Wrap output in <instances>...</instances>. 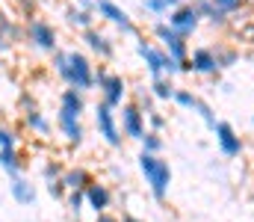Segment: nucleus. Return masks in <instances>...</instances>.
I'll use <instances>...</instances> for the list:
<instances>
[{"mask_svg": "<svg viewBox=\"0 0 254 222\" xmlns=\"http://www.w3.org/2000/svg\"><path fill=\"white\" fill-rule=\"evenodd\" d=\"M139 169L145 175V184L151 190V196L157 202H163L169 196V187H172V166L169 160H163L160 154H139Z\"/></svg>", "mask_w": 254, "mask_h": 222, "instance_id": "1", "label": "nucleus"}, {"mask_svg": "<svg viewBox=\"0 0 254 222\" xmlns=\"http://www.w3.org/2000/svg\"><path fill=\"white\" fill-rule=\"evenodd\" d=\"M65 83L71 89H77V92H86V89L95 86V69H92V63H89L86 54L68 51V80Z\"/></svg>", "mask_w": 254, "mask_h": 222, "instance_id": "2", "label": "nucleus"}, {"mask_svg": "<svg viewBox=\"0 0 254 222\" xmlns=\"http://www.w3.org/2000/svg\"><path fill=\"white\" fill-rule=\"evenodd\" d=\"M136 51H139V57L145 60V66H148V72H151V77H154V80H160L166 72L175 74L178 69H181V63H175L166 51H157V48H154V45H148L145 39L136 45Z\"/></svg>", "mask_w": 254, "mask_h": 222, "instance_id": "3", "label": "nucleus"}, {"mask_svg": "<svg viewBox=\"0 0 254 222\" xmlns=\"http://www.w3.org/2000/svg\"><path fill=\"white\" fill-rule=\"evenodd\" d=\"M95 83H98V89H101V101L107 104V107H122V101H125V77L122 74H110V72H95Z\"/></svg>", "mask_w": 254, "mask_h": 222, "instance_id": "4", "label": "nucleus"}, {"mask_svg": "<svg viewBox=\"0 0 254 222\" xmlns=\"http://www.w3.org/2000/svg\"><path fill=\"white\" fill-rule=\"evenodd\" d=\"M95 128H98V134L104 137L107 146H113V148L122 146V128H119V122H116L113 107H107L104 101L95 107Z\"/></svg>", "mask_w": 254, "mask_h": 222, "instance_id": "5", "label": "nucleus"}, {"mask_svg": "<svg viewBox=\"0 0 254 222\" xmlns=\"http://www.w3.org/2000/svg\"><path fill=\"white\" fill-rule=\"evenodd\" d=\"M27 36L39 51H57V30L45 18H30L27 21Z\"/></svg>", "mask_w": 254, "mask_h": 222, "instance_id": "6", "label": "nucleus"}, {"mask_svg": "<svg viewBox=\"0 0 254 222\" xmlns=\"http://www.w3.org/2000/svg\"><path fill=\"white\" fill-rule=\"evenodd\" d=\"M122 131H125L130 140H145V113L139 104H122Z\"/></svg>", "mask_w": 254, "mask_h": 222, "instance_id": "7", "label": "nucleus"}, {"mask_svg": "<svg viewBox=\"0 0 254 222\" xmlns=\"http://www.w3.org/2000/svg\"><path fill=\"white\" fill-rule=\"evenodd\" d=\"M154 33L163 39L166 54H169L175 63H181V66H184V63H187V39H184V36H178L169 24H157V27H154Z\"/></svg>", "mask_w": 254, "mask_h": 222, "instance_id": "8", "label": "nucleus"}, {"mask_svg": "<svg viewBox=\"0 0 254 222\" xmlns=\"http://www.w3.org/2000/svg\"><path fill=\"white\" fill-rule=\"evenodd\" d=\"M169 27L178 33V36H192V30L198 27V12H195V6H178V9H172L169 12Z\"/></svg>", "mask_w": 254, "mask_h": 222, "instance_id": "9", "label": "nucleus"}, {"mask_svg": "<svg viewBox=\"0 0 254 222\" xmlns=\"http://www.w3.org/2000/svg\"><path fill=\"white\" fill-rule=\"evenodd\" d=\"M213 134H216V146H219V151H222L225 157H240V154H243V140L237 137L234 125H228V122H219Z\"/></svg>", "mask_w": 254, "mask_h": 222, "instance_id": "10", "label": "nucleus"}, {"mask_svg": "<svg viewBox=\"0 0 254 222\" xmlns=\"http://www.w3.org/2000/svg\"><path fill=\"white\" fill-rule=\"evenodd\" d=\"M57 128L63 131V137H65L68 146H80V143H83V125H80V116H77V113L60 107V113H57Z\"/></svg>", "mask_w": 254, "mask_h": 222, "instance_id": "11", "label": "nucleus"}, {"mask_svg": "<svg viewBox=\"0 0 254 222\" xmlns=\"http://www.w3.org/2000/svg\"><path fill=\"white\" fill-rule=\"evenodd\" d=\"M86 205L95 211V217L110 214V205H113V193H110V187H107V184L92 181V184L86 187Z\"/></svg>", "mask_w": 254, "mask_h": 222, "instance_id": "12", "label": "nucleus"}, {"mask_svg": "<svg viewBox=\"0 0 254 222\" xmlns=\"http://www.w3.org/2000/svg\"><path fill=\"white\" fill-rule=\"evenodd\" d=\"M95 12H101V18H107L110 24H116V27H122L125 33H136V27H133V21H130V15H127L122 6H116L113 0H98V6H95Z\"/></svg>", "mask_w": 254, "mask_h": 222, "instance_id": "13", "label": "nucleus"}, {"mask_svg": "<svg viewBox=\"0 0 254 222\" xmlns=\"http://www.w3.org/2000/svg\"><path fill=\"white\" fill-rule=\"evenodd\" d=\"M9 193H12V199H15L18 205H24V208L36 202V184H30L24 175L9 178Z\"/></svg>", "mask_w": 254, "mask_h": 222, "instance_id": "14", "label": "nucleus"}, {"mask_svg": "<svg viewBox=\"0 0 254 222\" xmlns=\"http://www.w3.org/2000/svg\"><path fill=\"white\" fill-rule=\"evenodd\" d=\"M190 69L198 74H210L219 69V63H216V51H210V48H198V51H192V60H190Z\"/></svg>", "mask_w": 254, "mask_h": 222, "instance_id": "15", "label": "nucleus"}, {"mask_svg": "<svg viewBox=\"0 0 254 222\" xmlns=\"http://www.w3.org/2000/svg\"><path fill=\"white\" fill-rule=\"evenodd\" d=\"M83 39H86V45H89L98 57H104V60H110V57H113V42H110L104 33H98L95 27H92V30H86V33H83Z\"/></svg>", "mask_w": 254, "mask_h": 222, "instance_id": "16", "label": "nucleus"}, {"mask_svg": "<svg viewBox=\"0 0 254 222\" xmlns=\"http://www.w3.org/2000/svg\"><path fill=\"white\" fill-rule=\"evenodd\" d=\"M63 184H65L68 193H74V190H86V187L92 184V175H89L83 166H74V169H65Z\"/></svg>", "mask_w": 254, "mask_h": 222, "instance_id": "17", "label": "nucleus"}, {"mask_svg": "<svg viewBox=\"0 0 254 222\" xmlns=\"http://www.w3.org/2000/svg\"><path fill=\"white\" fill-rule=\"evenodd\" d=\"M24 125H27L33 134H39V137H48V134H51V122H48V119H45V113H42V110H36V107L24 113Z\"/></svg>", "mask_w": 254, "mask_h": 222, "instance_id": "18", "label": "nucleus"}, {"mask_svg": "<svg viewBox=\"0 0 254 222\" xmlns=\"http://www.w3.org/2000/svg\"><path fill=\"white\" fill-rule=\"evenodd\" d=\"M0 166H3V172H6L9 178H18V175L24 172V160H21L18 148H12V151H0Z\"/></svg>", "mask_w": 254, "mask_h": 222, "instance_id": "19", "label": "nucleus"}, {"mask_svg": "<svg viewBox=\"0 0 254 222\" xmlns=\"http://www.w3.org/2000/svg\"><path fill=\"white\" fill-rule=\"evenodd\" d=\"M60 107H63V110H71V113H77V116H80V113L86 110L83 92H77V89H71V86L63 89V95H60Z\"/></svg>", "mask_w": 254, "mask_h": 222, "instance_id": "20", "label": "nucleus"}, {"mask_svg": "<svg viewBox=\"0 0 254 222\" xmlns=\"http://www.w3.org/2000/svg\"><path fill=\"white\" fill-rule=\"evenodd\" d=\"M151 92H154V98H160V101H175V92H178V89L172 86V80H163V77H160V80L151 83Z\"/></svg>", "mask_w": 254, "mask_h": 222, "instance_id": "21", "label": "nucleus"}, {"mask_svg": "<svg viewBox=\"0 0 254 222\" xmlns=\"http://www.w3.org/2000/svg\"><path fill=\"white\" fill-rule=\"evenodd\" d=\"M65 205H68V211H71L74 217H80V211L86 208V190H74V193H68V196H65Z\"/></svg>", "mask_w": 254, "mask_h": 222, "instance_id": "22", "label": "nucleus"}, {"mask_svg": "<svg viewBox=\"0 0 254 222\" xmlns=\"http://www.w3.org/2000/svg\"><path fill=\"white\" fill-rule=\"evenodd\" d=\"M142 6H145L148 12H154V15H163V12H169V9H178L181 3H178V0H142Z\"/></svg>", "mask_w": 254, "mask_h": 222, "instance_id": "23", "label": "nucleus"}, {"mask_svg": "<svg viewBox=\"0 0 254 222\" xmlns=\"http://www.w3.org/2000/svg\"><path fill=\"white\" fill-rule=\"evenodd\" d=\"M68 24L83 27V30H92V15L83 12V9H68Z\"/></svg>", "mask_w": 254, "mask_h": 222, "instance_id": "24", "label": "nucleus"}, {"mask_svg": "<svg viewBox=\"0 0 254 222\" xmlns=\"http://www.w3.org/2000/svg\"><path fill=\"white\" fill-rule=\"evenodd\" d=\"M142 151H145V154H160V151H163V137L154 134V131H148L145 140H142Z\"/></svg>", "mask_w": 254, "mask_h": 222, "instance_id": "25", "label": "nucleus"}, {"mask_svg": "<svg viewBox=\"0 0 254 222\" xmlns=\"http://www.w3.org/2000/svg\"><path fill=\"white\" fill-rule=\"evenodd\" d=\"M12 148H18V137H15V131L6 128V125H0V151H12Z\"/></svg>", "mask_w": 254, "mask_h": 222, "instance_id": "26", "label": "nucleus"}, {"mask_svg": "<svg viewBox=\"0 0 254 222\" xmlns=\"http://www.w3.org/2000/svg\"><path fill=\"white\" fill-rule=\"evenodd\" d=\"M18 36H21V30H18V27H15V24H12V21L0 12V39L12 42V39H18Z\"/></svg>", "mask_w": 254, "mask_h": 222, "instance_id": "27", "label": "nucleus"}, {"mask_svg": "<svg viewBox=\"0 0 254 222\" xmlns=\"http://www.w3.org/2000/svg\"><path fill=\"white\" fill-rule=\"evenodd\" d=\"M54 72L68 80V51H54Z\"/></svg>", "mask_w": 254, "mask_h": 222, "instance_id": "28", "label": "nucleus"}, {"mask_svg": "<svg viewBox=\"0 0 254 222\" xmlns=\"http://www.w3.org/2000/svg\"><path fill=\"white\" fill-rule=\"evenodd\" d=\"M195 110L201 113V119H204V125H207L210 131H216V125H219V122H216V116H213V110H210V104H204V101H198V104H195Z\"/></svg>", "mask_w": 254, "mask_h": 222, "instance_id": "29", "label": "nucleus"}, {"mask_svg": "<svg viewBox=\"0 0 254 222\" xmlns=\"http://www.w3.org/2000/svg\"><path fill=\"white\" fill-rule=\"evenodd\" d=\"M42 175H45V181H48V184H54V181H63V169H60V163H54V160H51V163H45V169H42Z\"/></svg>", "mask_w": 254, "mask_h": 222, "instance_id": "30", "label": "nucleus"}, {"mask_svg": "<svg viewBox=\"0 0 254 222\" xmlns=\"http://www.w3.org/2000/svg\"><path fill=\"white\" fill-rule=\"evenodd\" d=\"M175 101H178L181 107H187V110H195V104H198V98H195L192 92H187V89H178V92H175Z\"/></svg>", "mask_w": 254, "mask_h": 222, "instance_id": "31", "label": "nucleus"}, {"mask_svg": "<svg viewBox=\"0 0 254 222\" xmlns=\"http://www.w3.org/2000/svg\"><path fill=\"white\" fill-rule=\"evenodd\" d=\"M145 119H148V125H151V131H154V134H160V131H163V125H166V119H163L157 110H148V116H145Z\"/></svg>", "mask_w": 254, "mask_h": 222, "instance_id": "32", "label": "nucleus"}, {"mask_svg": "<svg viewBox=\"0 0 254 222\" xmlns=\"http://www.w3.org/2000/svg\"><path fill=\"white\" fill-rule=\"evenodd\" d=\"M210 3L216 6V12H219V15H225V12H234L243 0H210Z\"/></svg>", "mask_w": 254, "mask_h": 222, "instance_id": "33", "label": "nucleus"}, {"mask_svg": "<svg viewBox=\"0 0 254 222\" xmlns=\"http://www.w3.org/2000/svg\"><path fill=\"white\" fill-rule=\"evenodd\" d=\"M48 190H51V196H54V199H63V196H68V190H65L63 181H54V184H48Z\"/></svg>", "mask_w": 254, "mask_h": 222, "instance_id": "34", "label": "nucleus"}, {"mask_svg": "<svg viewBox=\"0 0 254 222\" xmlns=\"http://www.w3.org/2000/svg\"><path fill=\"white\" fill-rule=\"evenodd\" d=\"M95 6H98V0H77V9H83V12H89V15H92Z\"/></svg>", "mask_w": 254, "mask_h": 222, "instance_id": "35", "label": "nucleus"}, {"mask_svg": "<svg viewBox=\"0 0 254 222\" xmlns=\"http://www.w3.org/2000/svg\"><path fill=\"white\" fill-rule=\"evenodd\" d=\"M95 222H122V220L113 217V214H101V217H95Z\"/></svg>", "mask_w": 254, "mask_h": 222, "instance_id": "36", "label": "nucleus"}, {"mask_svg": "<svg viewBox=\"0 0 254 222\" xmlns=\"http://www.w3.org/2000/svg\"><path fill=\"white\" fill-rule=\"evenodd\" d=\"M122 222H145V220H139V217H133V214H125V217H122Z\"/></svg>", "mask_w": 254, "mask_h": 222, "instance_id": "37", "label": "nucleus"}, {"mask_svg": "<svg viewBox=\"0 0 254 222\" xmlns=\"http://www.w3.org/2000/svg\"><path fill=\"white\" fill-rule=\"evenodd\" d=\"M18 3H24V6H30V3H33V0H18Z\"/></svg>", "mask_w": 254, "mask_h": 222, "instance_id": "38", "label": "nucleus"}]
</instances>
